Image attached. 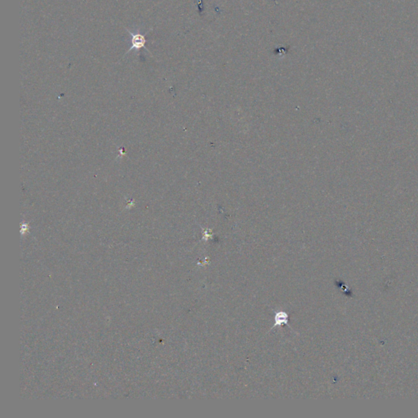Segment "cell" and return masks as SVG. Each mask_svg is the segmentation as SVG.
<instances>
[{
    "instance_id": "obj_1",
    "label": "cell",
    "mask_w": 418,
    "mask_h": 418,
    "mask_svg": "<svg viewBox=\"0 0 418 418\" xmlns=\"http://www.w3.org/2000/svg\"><path fill=\"white\" fill-rule=\"evenodd\" d=\"M126 30H127L131 37V47L128 49V52H127V54L130 53L131 51H138L141 49V48H145V49H146L150 53V51L145 48V43L147 42V40H145V35H146L147 33L145 35H143V34L139 32V31L133 33V31H130L128 29H126Z\"/></svg>"
},
{
    "instance_id": "obj_2",
    "label": "cell",
    "mask_w": 418,
    "mask_h": 418,
    "mask_svg": "<svg viewBox=\"0 0 418 418\" xmlns=\"http://www.w3.org/2000/svg\"><path fill=\"white\" fill-rule=\"evenodd\" d=\"M288 318H289V316L286 312H283V311L277 312L276 313V316H275V322L276 323L271 328V329H273L277 326H282L283 324L288 326Z\"/></svg>"
}]
</instances>
